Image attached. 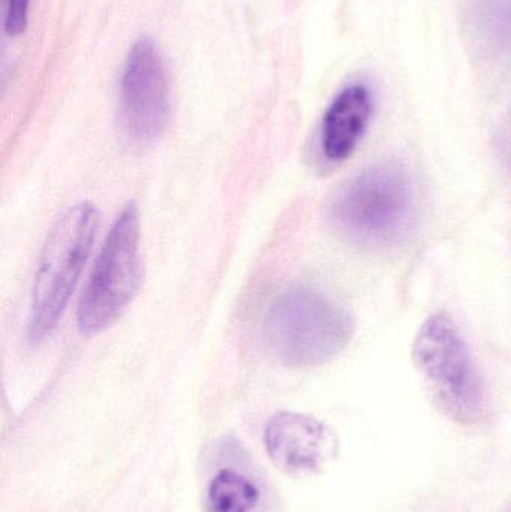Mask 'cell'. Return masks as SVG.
Returning a JSON list of instances; mask_svg holds the SVG:
<instances>
[{"label": "cell", "mask_w": 511, "mask_h": 512, "mask_svg": "<svg viewBox=\"0 0 511 512\" xmlns=\"http://www.w3.org/2000/svg\"><path fill=\"white\" fill-rule=\"evenodd\" d=\"M273 357L290 367H314L338 357L354 334L350 313L323 292L293 286L275 298L263 325Z\"/></svg>", "instance_id": "cell-1"}, {"label": "cell", "mask_w": 511, "mask_h": 512, "mask_svg": "<svg viewBox=\"0 0 511 512\" xmlns=\"http://www.w3.org/2000/svg\"><path fill=\"white\" fill-rule=\"evenodd\" d=\"M99 212L93 204L71 207L48 233L36 267L29 336L39 342L59 324L93 248Z\"/></svg>", "instance_id": "cell-2"}, {"label": "cell", "mask_w": 511, "mask_h": 512, "mask_svg": "<svg viewBox=\"0 0 511 512\" xmlns=\"http://www.w3.org/2000/svg\"><path fill=\"white\" fill-rule=\"evenodd\" d=\"M417 369L453 420L473 424L488 405L485 382L458 324L447 313L429 316L413 343Z\"/></svg>", "instance_id": "cell-3"}, {"label": "cell", "mask_w": 511, "mask_h": 512, "mask_svg": "<svg viewBox=\"0 0 511 512\" xmlns=\"http://www.w3.org/2000/svg\"><path fill=\"white\" fill-rule=\"evenodd\" d=\"M413 182L398 164H375L350 180L332 204L335 224L366 245L401 239L414 218Z\"/></svg>", "instance_id": "cell-4"}, {"label": "cell", "mask_w": 511, "mask_h": 512, "mask_svg": "<svg viewBox=\"0 0 511 512\" xmlns=\"http://www.w3.org/2000/svg\"><path fill=\"white\" fill-rule=\"evenodd\" d=\"M140 216L134 203L120 212L105 237L86 289L78 304V327L96 334L125 312L140 288Z\"/></svg>", "instance_id": "cell-5"}, {"label": "cell", "mask_w": 511, "mask_h": 512, "mask_svg": "<svg viewBox=\"0 0 511 512\" xmlns=\"http://www.w3.org/2000/svg\"><path fill=\"white\" fill-rule=\"evenodd\" d=\"M120 105L135 140L149 143L167 128L170 83L164 59L150 39H140L129 51L120 81Z\"/></svg>", "instance_id": "cell-6"}, {"label": "cell", "mask_w": 511, "mask_h": 512, "mask_svg": "<svg viewBox=\"0 0 511 512\" xmlns=\"http://www.w3.org/2000/svg\"><path fill=\"white\" fill-rule=\"evenodd\" d=\"M264 447L273 465L294 478L320 474L338 454V441L326 424L287 411L276 412L267 421Z\"/></svg>", "instance_id": "cell-7"}, {"label": "cell", "mask_w": 511, "mask_h": 512, "mask_svg": "<svg viewBox=\"0 0 511 512\" xmlns=\"http://www.w3.org/2000/svg\"><path fill=\"white\" fill-rule=\"evenodd\" d=\"M372 113L374 95L365 84H350L335 96L321 123L320 146L327 162L342 164L356 152Z\"/></svg>", "instance_id": "cell-8"}, {"label": "cell", "mask_w": 511, "mask_h": 512, "mask_svg": "<svg viewBox=\"0 0 511 512\" xmlns=\"http://www.w3.org/2000/svg\"><path fill=\"white\" fill-rule=\"evenodd\" d=\"M258 499L257 486L233 469L219 471L207 489L210 512H251Z\"/></svg>", "instance_id": "cell-9"}, {"label": "cell", "mask_w": 511, "mask_h": 512, "mask_svg": "<svg viewBox=\"0 0 511 512\" xmlns=\"http://www.w3.org/2000/svg\"><path fill=\"white\" fill-rule=\"evenodd\" d=\"M474 15L486 44L511 54V0H479Z\"/></svg>", "instance_id": "cell-10"}, {"label": "cell", "mask_w": 511, "mask_h": 512, "mask_svg": "<svg viewBox=\"0 0 511 512\" xmlns=\"http://www.w3.org/2000/svg\"><path fill=\"white\" fill-rule=\"evenodd\" d=\"M30 0H5V32L11 36L26 30Z\"/></svg>", "instance_id": "cell-11"}, {"label": "cell", "mask_w": 511, "mask_h": 512, "mask_svg": "<svg viewBox=\"0 0 511 512\" xmlns=\"http://www.w3.org/2000/svg\"><path fill=\"white\" fill-rule=\"evenodd\" d=\"M501 155H503L504 162H506L507 168H509L511 174V125L503 134L501 138Z\"/></svg>", "instance_id": "cell-12"}]
</instances>
